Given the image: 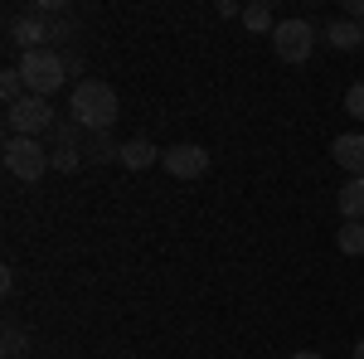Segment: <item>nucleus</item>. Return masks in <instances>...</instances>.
I'll use <instances>...</instances> for the list:
<instances>
[{
	"label": "nucleus",
	"mask_w": 364,
	"mask_h": 359,
	"mask_svg": "<svg viewBox=\"0 0 364 359\" xmlns=\"http://www.w3.org/2000/svg\"><path fill=\"white\" fill-rule=\"evenodd\" d=\"M68 112H73V122H78L83 132H112L117 112H122V97H117L107 83H97V78H83V83H73Z\"/></svg>",
	"instance_id": "obj_1"
},
{
	"label": "nucleus",
	"mask_w": 364,
	"mask_h": 359,
	"mask_svg": "<svg viewBox=\"0 0 364 359\" xmlns=\"http://www.w3.org/2000/svg\"><path fill=\"white\" fill-rule=\"evenodd\" d=\"M20 78H25L29 97H54L68 83V63L54 49H34V54H20Z\"/></svg>",
	"instance_id": "obj_2"
},
{
	"label": "nucleus",
	"mask_w": 364,
	"mask_h": 359,
	"mask_svg": "<svg viewBox=\"0 0 364 359\" xmlns=\"http://www.w3.org/2000/svg\"><path fill=\"white\" fill-rule=\"evenodd\" d=\"M0 161H5V170L15 180H25V185H34L44 170H54L49 166V141H29V136H5Z\"/></svg>",
	"instance_id": "obj_3"
},
{
	"label": "nucleus",
	"mask_w": 364,
	"mask_h": 359,
	"mask_svg": "<svg viewBox=\"0 0 364 359\" xmlns=\"http://www.w3.org/2000/svg\"><path fill=\"white\" fill-rule=\"evenodd\" d=\"M58 112L49 107V97H25L15 107H5V132L10 136H29V141H44L54 132Z\"/></svg>",
	"instance_id": "obj_4"
},
{
	"label": "nucleus",
	"mask_w": 364,
	"mask_h": 359,
	"mask_svg": "<svg viewBox=\"0 0 364 359\" xmlns=\"http://www.w3.org/2000/svg\"><path fill=\"white\" fill-rule=\"evenodd\" d=\"M272 54L282 58V63H306L311 54H316V25L311 20H277V29H272Z\"/></svg>",
	"instance_id": "obj_5"
},
{
	"label": "nucleus",
	"mask_w": 364,
	"mask_h": 359,
	"mask_svg": "<svg viewBox=\"0 0 364 359\" xmlns=\"http://www.w3.org/2000/svg\"><path fill=\"white\" fill-rule=\"evenodd\" d=\"M10 44H15L20 54L49 49V15H44V10H20V15H10Z\"/></svg>",
	"instance_id": "obj_6"
},
{
	"label": "nucleus",
	"mask_w": 364,
	"mask_h": 359,
	"mask_svg": "<svg viewBox=\"0 0 364 359\" xmlns=\"http://www.w3.org/2000/svg\"><path fill=\"white\" fill-rule=\"evenodd\" d=\"M161 166H166L175 180H199V175L209 170V151L195 146V141H180V146H170L166 156H161Z\"/></svg>",
	"instance_id": "obj_7"
},
{
	"label": "nucleus",
	"mask_w": 364,
	"mask_h": 359,
	"mask_svg": "<svg viewBox=\"0 0 364 359\" xmlns=\"http://www.w3.org/2000/svg\"><path fill=\"white\" fill-rule=\"evenodd\" d=\"M331 156L340 161V170H350V180H364V132H345V136H336Z\"/></svg>",
	"instance_id": "obj_8"
},
{
	"label": "nucleus",
	"mask_w": 364,
	"mask_h": 359,
	"mask_svg": "<svg viewBox=\"0 0 364 359\" xmlns=\"http://www.w3.org/2000/svg\"><path fill=\"white\" fill-rule=\"evenodd\" d=\"M83 161H92V166H122V141H112V132H87L83 141Z\"/></svg>",
	"instance_id": "obj_9"
},
{
	"label": "nucleus",
	"mask_w": 364,
	"mask_h": 359,
	"mask_svg": "<svg viewBox=\"0 0 364 359\" xmlns=\"http://www.w3.org/2000/svg\"><path fill=\"white\" fill-rule=\"evenodd\" d=\"M326 44L340 49V54H355V49H364V25H355V20H331L326 25Z\"/></svg>",
	"instance_id": "obj_10"
},
{
	"label": "nucleus",
	"mask_w": 364,
	"mask_h": 359,
	"mask_svg": "<svg viewBox=\"0 0 364 359\" xmlns=\"http://www.w3.org/2000/svg\"><path fill=\"white\" fill-rule=\"evenodd\" d=\"M340 219L364 223V180H345L340 185Z\"/></svg>",
	"instance_id": "obj_11"
},
{
	"label": "nucleus",
	"mask_w": 364,
	"mask_h": 359,
	"mask_svg": "<svg viewBox=\"0 0 364 359\" xmlns=\"http://www.w3.org/2000/svg\"><path fill=\"white\" fill-rule=\"evenodd\" d=\"M166 151H156L151 141H122V166L127 170H151Z\"/></svg>",
	"instance_id": "obj_12"
},
{
	"label": "nucleus",
	"mask_w": 364,
	"mask_h": 359,
	"mask_svg": "<svg viewBox=\"0 0 364 359\" xmlns=\"http://www.w3.org/2000/svg\"><path fill=\"white\" fill-rule=\"evenodd\" d=\"M243 25H248L252 34H272V29H277V20H272V5H267V0H252V5H243Z\"/></svg>",
	"instance_id": "obj_13"
},
{
	"label": "nucleus",
	"mask_w": 364,
	"mask_h": 359,
	"mask_svg": "<svg viewBox=\"0 0 364 359\" xmlns=\"http://www.w3.org/2000/svg\"><path fill=\"white\" fill-rule=\"evenodd\" d=\"M336 243H340L345 257H364V223H340Z\"/></svg>",
	"instance_id": "obj_14"
},
{
	"label": "nucleus",
	"mask_w": 364,
	"mask_h": 359,
	"mask_svg": "<svg viewBox=\"0 0 364 359\" xmlns=\"http://www.w3.org/2000/svg\"><path fill=\"white\" fill-rule=\"evenodd\" d=\"M49 166H54L58 175H73L78 166H87V161H83V146H58V151H49Z\"/></svg>",
	"instance_id": "obj_15"
},
{
	"label": "nucleus",
	"mask_w": 364,
	"mask_h": 359,
	"mask_svg": "<svg viewBox=\"0 0 364 359\" xmlns=\"http://www.w3.org/2000/svg\"><path fill=\"white\" fill-rule=\"evenodd\" d=\"M0 97H5V107H15V102H25V78H20V68H5L0 73Z\"/></svg>",
	"instance_id": "obj_16"
},
{
	"label": "nucleus",
	"mask_w": 364,
	"mask_h": 359,
	"mask_svg": "<svg viewBox=\"0 0 364 359\" xmlns=\"http://www.w3.org/2000/svg\"><path fill=\"white\" fill-rule=\"evenodd\" d=\"M29 350V335L20 326H5V359H20Z\"/></svg>",
	"instance_id": "obj_17"
},
{
	"label": "nucleus",
	"mask_w": 364,
	"mask_h": 359,
	"mask_svg": "<svg viewBox=\"0 0 364 359\" xmlns=\"http://www.w3.org/2000/svg\"><path fill=\"white\" fill-rule=\"evenodd\" d=\"M345 112H350L355 122H364V83H355L350 92H345Z\"/></svg>",
	"instance_id": "obj_18"
},
{
	"label": "nucleus",
	"mask_w": 364,
	"mask_h": 359,
	"mask_svg": "<svg viewBox=\"0 0 364 359\" xmlns=\"http://www.w3.org/2000/svg\"><path fill=\"white\" fill-rule=\"evenodd\" d=\"M345 20H355V25H364V0H345Z\"/></svg>",
	"instance_id": "obj_19"
},
{
	"label": "nucleus",
	"mask_w": 364,
	"mask_h": 359,
	"mask_svg": "<svg viewBox=\"0 0 364 359\" xmlns=\"http://www.w3.org/2000/svg\"><path fill=\"white\" fill-rule=\"evenodd\" d=\"M214 10H219V15H224V20H233V15H238V20H243V5H233V0H219V5H214Z\"/></svg>",
	"instance_id": "obj_20"
},
{
	"label": "nucleus",
	"mask_w": 364,
	"mask_h": 359,
	"mask_svg": "<svg viewBox=\"0 0 364 359\" xmlns=\"http://www.w3.org/2000/svg\"><path fill=\"white\" fill-rule=\"evenodd\" d=\"M0 291H5V296L15 291V267H5V272H0Z\"/></svg>",
	"instance_id": "obj_21"
},
{
	"label": "nucleus",
	"mask_w": 364,
	"mask_h": 359,
	"mask_svg": "<svg viewBox=\"0 0 364 359\" xmlns=\"http://www.w3.org/2000/svg\"><path fill=\"white\" fill-rule=\"evenodd\" d=\"M291 359H326V355H316V350H296Z\"/></svg>",
	"instance_id": "obj_22"
},
{
	"label": "nucleus",
	"mask_w": 364,
	"mask_h": 359,
	"mask_svg": "<svg viewBox=\"0 0 364 359\" xmlns=\"http://www.w3.org/2000/svg\"><path fill=\"white\" fill-rule=\"evenodd\" d=\"M355 359H364V340H360V345H355Z\"/></svg>",
	"instance_id": "obj_23"
}]
</instances>
